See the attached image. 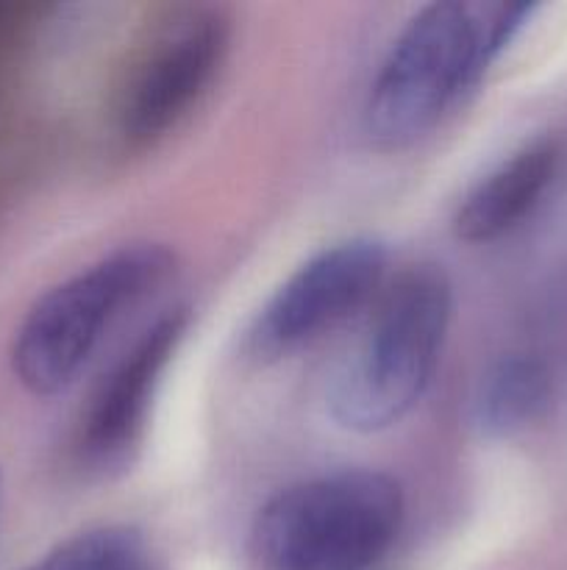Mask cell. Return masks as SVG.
I'll list each match as a JSON object with an SVG mask.
<instances>
[{
	"instance_id": "3",
	"label": "cell",
	"mask_w": 567,
	"mask_h": 570,
	"mask_svg": "<svg viewBox=\"0 0 567 570\" xmlns=\"http://www.w3.org/2000/svg\"><path fill=\"white\" fill-rule=\"evenodd\" d=\"M398 479L381 471H337L272 495L250 534L261 570H370L404 527Z\"/></svg>"
},
{
	"instance_id": "6",
	"label": "cell",
	"mask_w": 567,
	"mask_h": 570,
	"mask_svg": "<svg viewBox=\"0 0 567 570\" xmlns=\"http://www.w3.org/2000/svg\"><path fill=\"white\" fill-rule=\"evenodd\" d=\"M228 50V26L217 11H189L153 45L128 83L120 131L148 145L176 128L215 81Z\"/></svg>"
},
{
	"instance_id": "9",
	"label": "cell",
	"mask_w": 567,
	"mask_h": 570,
	"mask_svg": "<svg viewBox=\"0 0 567 570\" xmlns=\"http://www.w3.org/2000/svg\"><path fill=\"white\" fill-rule=\"evenodd\" d=\"M550 373L531 354H509L489 365L472 399V421L489 438H509L545 415L550 404Z\"/></svg>"
},
{
	"instance_id": "1",
	"label": "cell",
	"mask_w": 567,
	"mask_h": 570,
	"mask_svg": "<svg viewBox=\"0 0 567 570\" xmlns=\"http://www.w3.org/2000/svg\"><path fill=\"white\" fill-rule=\"evenodd\" d=\"M454 317V287L434 265H415L381 289L328 387L334 421L376 434L404 421L431 384Z\"/></svg>"
},
{
	"instance_id": "10",
	"label": "cell",
	"mask_w": 567,
	"mask_h": 570,
	"mask_svg": "<svg viewBox=\"0 0 567 570\" xmlns=\"http://www.w3.org/2000/svg\"><path fill=\"white\" fill-rule=\"evenodd\" d=\"M22 570H153L148 543L131 527H94Z\"/></svg>"
},
{
	"instance_id": "2",
	"label": "cell",
	"mask_w": 567,
	"mask_h": 570,
	"mask_svg": "<svg viewBox=\"0 0 567 570\" xmlns=\"http://www.w3.org/2000/svg\"><path fill=\"white\" fill-rule=\"evenodd\" d=\"M531 6L481 14L459 0L417 11L384 56L365 100V131L378 148H404L476 87Z\"/></svg>"
},
{
	"instance_id": "4",
	"label": "cell",
	"mask_w": 567,
	"mask_h": 570,
	"mask_svg": "<svg viewBox=\"0 0 567 570\" xmlns=\"http://www.w3.org/2000/svg\"><path fill=\"white\" fill-rule=\"evenodd\" d=\"M172 265L176 256L165 245L137 243L50 287L17 328V382L42 399L70 387L117 315L159 287Z\"/></svg>"
},
{
	"instance_id": "11",
	"label": "cell",
	"mask_w": 567,
	"mask_h": 570,
	"mask_svg": "<svg viewBox=\"0 0 567 570\" xmlns=\"http://www.w3.org/2000/svg\"><path fill=\"white\" fill-rule=\"evenodd\" d=\"M0 504H3V476H0Z\"/></svg>"
},
{
	"instance_id": "5",
	"label": "cell",
	"mask_w": 567,
	"mask_h": 570,
	"mask_svg": "<svg viewBox=\"0 0 567 570\" xmlns=\"http://www.w3.org/2000/svg\"><path fill=\"white\" fill-rule=\"evenodd\" d=\"M387 248L372 237L334 243L306 259L259 312L253 348L265 356L292 354L348 321L381 289Z\"/></svg>"
},
{
	"instance_id": "8",
	"label": "cell",
	"mask_w": 567,
	"mask_h": 570,
	"mask_svg": "<svg viewBox=\"0 0 567 570\" xmlns=\"http://www.w3.org/2000/svg\"><path fill=\"white\" fill-rule=\"evenodd\" d=\"M559 165L561 150L554 139H534L506 156L459 204L454 217L456 237L478 245L515 232L550 193Z\"/></svg>"
},
{
	"instance_id": "7",
	"label": "cell",
	"mask_w": 567,
	"mask_h": 570,
	"mask_svg": "<svg viewBox=\"0 0 567 570\" xmlns=\"http://www.w3.org/2000/svg\"><path fill=\"white\" fill-rule=\"evenodd\" d=\"M187 326V309H170L153 326L145 328L142 337L106 373L83 412L78 434V449L89 468L109 471L122 465L137 449L156 390Z\"/></svg>"
}]
</instances>
